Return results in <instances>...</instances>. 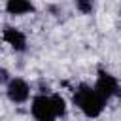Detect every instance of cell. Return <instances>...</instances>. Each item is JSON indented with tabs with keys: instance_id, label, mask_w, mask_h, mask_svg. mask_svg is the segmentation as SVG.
Here are the masks:
<instances>
[{
	"instance_id": "9",
	"label": "cell",
	"mask_w": 121,
	"mask_h": 121,
	"mask_svg": "<svg viewBox=\"0 0 121 121\" xmlns=\"http://www.w3.org/2000/svg\"><path fill=\"white\" fill-rule=\"evenodd\" d=\"M8 81H9V72L4 66H0V85H6Z\"/></svg>"
},
{
	"instance_id": "7",
	"label": "cell",
	"mask_w": 121,
	"mask_h": 121,
	"mask_svg": "<svg viewBox=\"0 0 121 121\" xmlns=\"http://www.w3.org/2000/svg\"><path fill=\"white\" fill-rule=\"evenodd\" d=\"M51 98H53V104H55L57 117H64L66 115V100L60 95H51Z\"/></svg>"
},
{
	"instance_id": "4",
	"label": "cell",
	"mask_w": 121,
	"mask_h": 121,
	"mask_svg": "<svg viewBox=\"0 0 121 121\" xmlns=\"http://www.w3.org/2000/svg\"><path fill=\"white\" fill-rule=\"evenodd\" d=\"M6 95L13 104H23L30 96V87L21 78H9V81L6 83Z\"/></svg>"
},
{
	"instance_id": "8",
	"label": "cell",
	"mask_w": 121,
	"mask_h": 121,
	"mask_svg": "<svg viewBox=\"0 0 121 121\" xmlns=\"http://www.w3.org/2000/svg\"><path fill=\"white\" fill-rule=\"evenodd\" d=\"M74 2H76V8L81 13H91L93 8H95V0H74Z\"/></svg>"
},
{
	"instance_id": "6",
	"label": "cell",
	"mask_w": 121,
	"mask_h": 121,
	"mask_svg": "<svg viewBox=\"0 0 121 121\" xmlns=\"http://www.w3.org/2000/svg\"><path fill=\"white\" fill-rule=\"evenodd\" d=\"M36 8L30 0H8L6 2V11L9 15H26L32 13Z\"/></svg>"
},
{
	"instance_id": "3",
	"label": "cell",
	"mask_w": 121,
	"mask_h": 121,
	"mask_svg": "<svg viewBox=\"0 0 121 121\" xmlns=\"http://www.w3.org/2000/svg\"><path fill=\"white\" fill-rule=\"evenodd\" d=\"M30 112L38 121H53V119H57V112H55V104H53L51 95H36L32 98Z\"/></svg>"
},
{
	"instance_id": "5",
	"label": "cell",
	"mask_w": 121,
	"mask_h": 121,
	"mask_svg": "<svg viewBox=\"0 0 121 121\" xmlns=\"http://www.w3.org/2000/svg\"><path fill=\"white\" fill-rule=\"evenodd\" d=\"M2 40H4L13 51H17V53L26 51V36H25L19 28H15V26H4V30H2Z\"/></svg>"
},
{
	"instance_id": "1",
	"label": "cell",
	"mask_w": 121,
	"mask_h": 121,
	"mask_svg": "<svg viewBox=\"0 0 121 121\" xmlns=\"http://www.w3.org/2000/svg\"><path fill=\"white\" fill-rule=\"evenodd\" d=\"M74 104L83 112V115L87 117H98L106 106V102L100 98V95L95 91V87L91 85H85L81 83L76 91H74V96H72Z\"/></svg>"
},
{
	"instance_id": "2",
	"label": "cell",
	"mask_w": 121,
	"mask_h": 121,
	"mask_svg": "<svg viewBox=\"0 0 121 121\" xmlns=\"http://www.w3.org/2000/svg\"><path fill=\"white\" fill-rule=\"evenodd\" d=\"M95 91L100 95V98L104 102H108L110 98L119 95V81L113 74L106 72L104 68H98L96 72V83H95Z\"/></svg>"
}]
</instances>
